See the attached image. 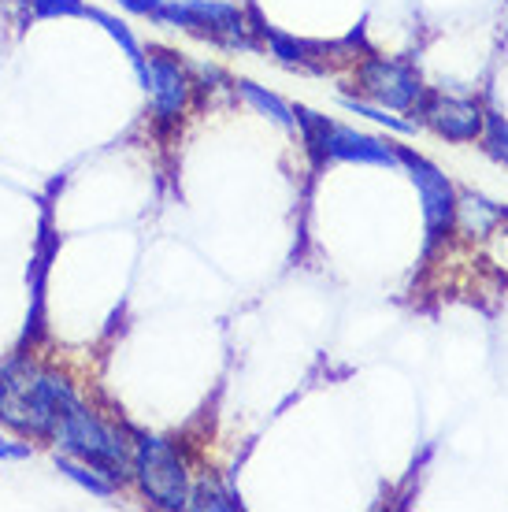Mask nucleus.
Here are the masks:
<instances>
[{
	"instance_id": "obj_10",
	"label": "nucleus",
	"mask_w": 508,
	"mask_h": 512,
	"mask_svg": "<svg viewBox=\"0 0 508 512\" xmlns=\"http://www.w3.org/2000/svg\"><path fill=\"white\" fill-rule=\"evenodd\" d=\"M249 12V26H253V34L260 38L264 49H271V56L279 60L282 67H290V71H301V75H323L327 71V45H319V41H305V38H293L286 30H275L271 23H264V15L256 12L253 4L245 8Z\"/></svg>"
},
{
	"instance_id": "obj_13",
	"label": "nucleus",
	"mask_w": 508,
	"mask_h": 512,
	"mask_svg": "<svg viewBox=\"0 0 508 512\" xmlns=\"http://www.w3.org/2000/svg\"><path fill=\"white\" fill-rule=\"evenodd\" d=\"M52 464H56V472L64 475V479H71L75 487H82L86 494H93V498H115V494H119V487H115L112 479H104L97 468H89L86 461H78L71 453H60V449H56Z\"/></svg>"
},
{
	"instance_id": "obj_7",
	"label": "nucleus",
	"mask_w": 508,
	"mask_h": 512,
	"mask_svg": "<svg viewBox=\"0 0 508 512\" xmlns=\"http://www.w3.org/2000/svg\"><path fill=\"white\" fill-rule=\"evenodd\" d=\"M349 97H364V101L379 104V108H390V112H401V116H412L416 104L423 101V86L420 71L405 60H390V56H364L353 71V86H349Z\"/></svg>"
},
{
	"instance_id": "obj_20",
	"label": "nucleus",
	"mask_w": 508,
	"mask_h": 512,
	"mask_svg": "<svg viewBox=\"0 0 508 512\" xmlns=\"http://www.w3.org/2000/svg\"><path fill=\"white\" fill-rule=\"evenodd\" d=\"M123 12H130V15H145V19H153V12L164 4V0H115Z\"/></svg>"
},
{
	"instance_id": "obj_17",
	"label": "nucleus",
	"mask_w": 508,
	"mask_h": 512,
	"mask_svg": "<svg viewBox=\"0 0 508 512\" xmlns=\"http://www.w3.org/2000/svg\"><path fill=\"white\" fill-rule=\"evenodd\" d=\"M479 145H483V153L490 156V160L508 167V119L501 116V112H494V108H486Z\"/></svg>"
},
{
	"instance_id": "obj_2",
	"label": "nucleus",
	"mask_w": 508,
	"mask_h": 512,
	"mask_svg": "<svg viewBox=\"0 0 508 512\" xmlns=\"http://www.w3.org/2000/svg\"><path fill=\"white\" fill-rule=\"evenodd\" d=\"M52 446L60 453L78 457V461H86L89 468H97L119 490L134 483V472H130V431H119L115 423L104 420L101 412L89 409L82 397H75L64 409V416L56 420Z\"/></svg>"
},
{
	"instance_id": "obj_9",
	"label": "nucleus",
	"mask_w": 508,
	"mask_h": 512,
	"mask_svg": "<svg viewBox=\"0 0 508 512\" xmlns=\"http://www.w3.org/2000/svg\"><path fill=\"white\" fill-rule=\"evenodd\" d=\"M486 108L471 97H445V93H423V101L412 112V123L434 130L438 138L453 141V145H471L483 134Z\"/></svg>"
},
{
	"instance_id": "obj_11",
	"label": "nucleus",
	"mask_w": 508,
	"mask_h": 512,
	"mask_svg": "<svg viewBox=\"0 0 508 512\" xmlns=\"http://www.w3.org/2000/svg\"><path fill=\"white\" fill-rule=\"evenodd\" d=\"M501 219H508V205H497V201L471 190L457 197V227H468L471 234H490Z\"/></svg>"
},
{
	"instance_id": "obj_4",
	"label": "nucleus",
	"mask_w": 508,
	"mask_h": 512,
	"mask_svg": "<svg viewBox=\"0 0 508 512\" xmlns=\"http://www.w3.org/2000/svg\"><path fill=\"white\" fill-rule=\"evenodd\" d=\"M297 130L305 138V149L312 164L323 167L327 160H342V164H371V167H401L397 160V145L390 138H375L364 130L349 127V123H334V119L319 116L305 104L293 108Z\"/></svg>"
},
{
	"instance_id": "obj_3",
	"label": "nucleus",
	"mask_w": 508,
	"mask_h": 512,
	"mask_svg": "<svg viewBox=\"0 0 508 512\" xmlns=\"http://www.w3.org/2000/svg\"><path fill=\"white\" fill-rule=\"evenodd\" d=\"M130 472H134V487L145 498V505L160 512L190 509L193 479L171 438L153 435V431H130Z\"/></svg>"
},
{
	"instance_id": "obj_15",
	"label": "nucleus",
	"mask_w": 508,
	"mask_h": 512,
	"mask_svg": "<svg viewBox=\"0 0 508 512\" xmlns=\"http://www.w3.org/2000/svg\"><path fill=\"white\" fill-rule=\"evenodd\" d=\"M234 90L242 93L245 104H253L260 116H267L271 123H279V127L293 130L297 127V116H293V104H286L282 97H275V93H267L264 86H256V82H249V78H238L234 82Z\"/></svg>"
},
{
	"instance_id": "obj_6",
	"label": "nucleus",
	"mask_w": 508,
	"mask_h": 512,
	"mask_svg": "<svg viewBox=\"0 0 508 512\" xmlns=\"http://www.w3.org/2000/svg\"><path fill=\"white\" fill-rule=\"evenodd\" d=\"M397 160L401 167L408 171V179L420 193V205H423V234H427V242L423 249L431 253L434 245H442L449 234L457 231V197L460 190L449 182L442 167L431 164L427 156H420L416 149H408V145H397Z\"/></svg>"
},
{
	"instance_id": "obj_16",
	"label": "nucleus",
	"mask_w": 508,
	"mask_h": 512,
	"mask_svg": "<svg viewBox=\"0 0 508 512\" xmlns=\"http://www.w3.org/2000/svg\"><path fill=\"white\" fill-rule=\"evenodd\" d=\"M338 104H342L345 112H353V116L371 119V123H379V127L394 130V134H416V130H420V123H412V119L394 116L390 108H379V104L364 101V97H349V93H342V97H338Z\"/></svg>"
},
{
	"instance_id": "obj_19",
	"label": "nucleus",
	"mask_w": 508,
	"mask_h": 512,
	"mask_svg": "<svg viewBox=\"0 0 508 512\" xmlns=\"http://www.w3.org/2000/svg\"><path fill=\"white\" fill-rule=\"evenodd\" d=\"M26 457H34V446H30V438H4L0 435V461H26Z\"/></svg>"
},
{
	"instance_id": "obj_18",
	"label": "nucleus",
	"mask_w": 508,
	"mask_h": 512,
	"mask_svg": "<svg viewBox=\"0 0 508 512\" xmlns=\"http://www.w3.org/2000/svg\"><path fill=\"white\" fill-rule=\"evenodd\" d=\"M34 19H86V0H30L26 4Z\"/></svg>"
},
{
	"instance_id": "obj_14",
	"label": "nucleus",
	"mask_w": 508,
	"mask_h": 512,
	"mask_svg": "<svg viewBox=\"0 0 508 512\" xmlns=\"http://www.w3.org/2000/svg\"><path fill=\"white\" fill-rule=\"evenodd\" d=\"M86 19H89V23L101 26L104 34H108V38H112L115 45H119V49L127 52L130 67H134V75H141V71H145V49H141L138 38L130 34V26L123 23L119 15H112V12H104V8H93V4H89V8H86Z\"/></svg>"
},
{
	"instance_id": "obj_12",
	"label": "nucleus",
	"mask_w": 508,
	"mask_h": 512,
	"mask_svg": "<svg viewBox=\"0 0 508 512\" xmlns=\"http://www.w3.org/2000/svg\"><path fill=\"white\" fill-rule=\"evenodd\" d=\"M190 509L197 512H242L245 501L242 494L230 487L227 479H219V475H204L201 483H193L190 487Z\"/></svg>"
},
{
	"instance_id": "obj_5",
	"label": "nucleus",
	"mask_w": 508,
	"mask_h": 512,
	"mask_svg": "<svg viewBox=\"0 0 508 512\" xmlns=\"http://www.w3.org/2000/svg\"><path fill=\"white\" fill-rule=\"evenodd\" d=\"M156 26L186 30L193 38L212 41L219 49H245L260 52V38H253L249 12L234 0H164L153 12Z\"/></svg>"
},
{
	"instance_id": "obj_1",
	"label": "nucleus",
	"mask_w": 508,
	"mask_h": 512,
	"mask_svg": "<svg viewBox=\"0 0 508 512\" xmlns=\"http://www.w3.org/2000/svg\"><path fill=\"white\" fill-rule=\"evenodd\" d=\"M75 397V386L64 375L38 368L30 360H12L0 368V423L19 438L52 442L56 420Z\"/></svg>"
},
{
	"instance_id": "obj_8",
	"label": "nucleus",
	"mask_w": 508,
	"mask_h": 512,
	"mask_svg": "<svg viewBox=\"0 0 508 512\" xmlns=\"http://www.w3.org/2000/svg\"><path fill=\"white\" fill-rule=\"evenodd\" d=\"M138 82L145 97H149L153 119L160 127H175L178 119L186 116L193 97V78L190 67L178 60V52L153 45V49L145 52V71L138 75Z\"/></svg>"
}]
</instances>
